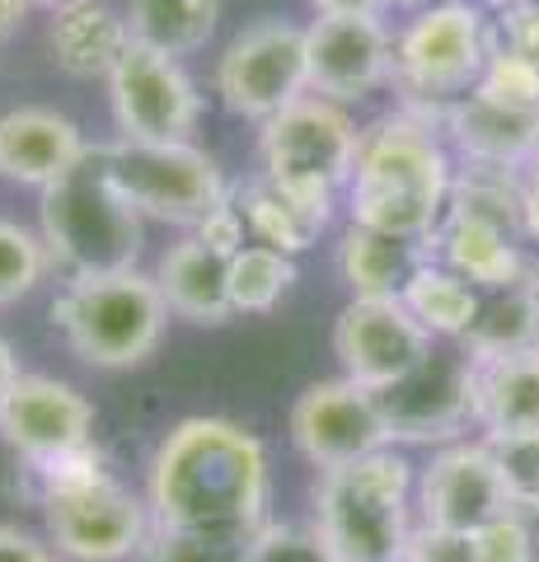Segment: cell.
I'll return each mask as SVG.
<instances>
[{
  "label": "cell",
  "instance_id": "cell-1",
  "mask_svg": "<svg viewBox=\"0 0 539 562\" xmlns=\"http://www.w3.org/2000/svg\"><path fill=\"white\" fill-rule=\"evenodd\" d=\"M268 487V450L254 431L225 417H188L155 450L146 506L155 530L258 539Z\"/></svg>",
  "mask_w": 539,
  "mask_h": 562
},
{
  "label": "cell",
  "instance_id": "cell-2",
  "mask_svg": "<svg viewBox=\"0 0 539 562\" xmlns=\"http://www.w3.org/2000/svg\"><path fill=\"white\" fill-rule=\"evenodd\" d=\"M456 165L423 113H394L361 132L357 173L347 183L352 225L385 231L398 239H431L446 221Z\"/></svg>",
  "mask_w": 539,
  "mask_h": 562
},
{
  "label": "cell",
  "instance_id": "cell-3",
  "mask_svg": "<svg viewBox=\"0 0 539 562\" xmlns=\"http://www.w3.org/2000/svg\"><path fill=\"white\" fill-rule=\"evenodd\" d=\"M38 235L47 244L52 262H61L71 277L136 268V254H142V211L117 188L109 146H90L57 183L43 188Z\"/></svg>",
  "mask_w": 539,
  "mask_h": 562
},
{
  "label": "cell",
  "instance_id": "cell-4",
  "mask_svg": "<svg viewBox=\"0 0 539 562\" xmlns=\"http://www.w3.org/2000/svg\"><path fill=\"white\" fill-rule=\"evenodd\" d=\"M413 464L398 450H375L343 469H324L315 487V530L338 562H404L413 525Z\"/></svg>",
  "mask_w": 539,
  "mask_h": 562
},
{
  "label": "cell",
  "instance_id": "cell-5",
  "mask_svg": "<svg viewBox=\"0 0 539 562\" xmlns=\"http://www.w3.org/2000/svg\"><path fill=\"white\" fill-rule=\"evenodd\" d=\"M52 324L61 328L66 347L85 366L99 371H127L142 366L165 338L169 305L155 277L127 272H90L71 277L52 301Z\"/></svg>",
  "mask_w": 539,
  "mask_h": 562
},
{
  "label": "cell",
  "instance_id": "cell-6",
  "mask_svg": "<svg viewBox=\"0 0 539 562\" xmlns=\"http://www.w3.org/2000/svg\"><path fill=\"white\" fill-rule=\"evenodd\" d=\"M489 52L493 38L479 5H469V0L427 5L394 38V85L408 94L413 113L437 117L479 85Z\"/></svg>",
  "mask_w": 539,
  "mask_h": 562
},
{
  "label": "cell",
  "instance_id": "cell-7",
  "mask_svg": "<svg viewBox=\"0 0 539 562\" xmlns=\"http://www.w3.org/2000/svg\"><path fill=\"white\" fill-rule=\"evenodd\" d=\"M357 146H361L357 122L347 117L343 103L319 99V94L287 103L258 132L263 173L287 188H305V192H338L352 183Z\"/></svg>",
  "mask_w": 539,
  "mask_h": 562
},
{
  "label": "cell",
  "instance_id": "cell-8",
  "mask_svg": "<svg viewBox=\"0 0 539 562\" xmlns=\"http://www.w3.org/2000/svg\"><path fill=\"white\" fill-rule=\"evenodd\" d=\"M474 380H479V361L464 351V342H431L427 357L404 380H394L390 390L375 394L390 427V446L460 441L464 427L474 422Z\"/></svg>",
  "mask_w": 539,
  "mask_h": 562
},
{
  "label": "cell",
  "instance_id": "cell-9",
  "mask_svg": "<svg viewBox=\"0 0 539 562\" xmlns=\"http://www.w3.org/2000/svg\"><path fill=\"white\" fill-rule=\"evenodd\" d=\"M216 94L235 117L268 122L287 103L310 94L305 29L287 20H258L239 29L216 61Z\"/></svg>",
  "mask_w": 539,
  "mask_h": 562
},
{
  "label": "cell",
  "instance_id": "cell-10",
  "mask_svg": "<svg viewBox=\"0 0 539 562\" xmlns=\"http://www.w3.org/2000/svg\"><path fill=\"white\" fill-rule=\"evenodd\" d=\"M113 150V179L127 192V202L150 221L165 225H193L212 206H221L231 192L221 183V169L212 155H202L193 140L183 146H142V140H109Z\"/></svg>",
  "mask_w": 539,
  "mask_h": 562
},
{
  "label": "cell",
  "instance_id": "cell-11",
  "mask_svg": "<svg viewBox=\"0 0 539 562\" xmlns=\"http://www.w3.org/2000/svg\"><path fill=\"white\" fill-rule=\"evenodd\" d=\"M109 103L123 140L142 146H183L202 117V94L179 57H165L136 38L109 76Z\"/></svg>",
  "mask_w": 539,
  "mask_h": 562
},
{
  "label": "cell",
  "instance_id": "cell-12",
  "mask_svg": "<svg viewBox=\"0 0 539 562\" xmlns=\"http://www.w3.org/2000/svg\"><path fill=\"white\" fill-rule=\"evenodd\" d=\"M43 516L57 553L71 562H123L132 553H146L155 530L150 506L132 497L113 473L85 487L43 492Z\"/></svg>",
  "mask_w": 539,
  "mask_h": 562
},
{
  "label": "cell",
  "instance_id": "cell-13",
  "mask_svg": "<svg viewBox=\"0 0 539 562\" xmlns=\"http://www.w3.org/2000/svg\"><path fill=\"white\" fill-rule=\"evenodd\" d=\"M431 342L437 338L413 319L398 295H380V301L375 295H352L334 324V351L343 375L371 394L404 380L427 357Z\"/></svg>",
  "mask_w": 539,
  "mask_h": 562
},
{
  "label": "cell",
  "instance_id": "cell-14",
  "mask_svg": "<svg viewBox=\"0 0 539 562\" xmlns=\"http://www.w3.org/2000/svg\"><path fill=\"white\" fill-rule=\"evenodd\" d=\"M291 446L319 473L385 450L390 427H385V413H380V398L347 375L310 384L291 408Z\"/></svg>",
  "mask_w": 539,
  "mask_h": 562
},
{
  "label": "cell",
  "instance_id": "cell-15",
  "mask_svg": "<svg viewBox=\"0 0 539 562\" xmlns=\"http://www.w3.org/2000/svg\"><path fill=\"white\" fill-rule=\"evenodd\" d=\"M417 506H423V525L450 535H474L516 512L489 441H450L431 454L417 479Z\"/></svg>",
  "mask_w": 539,
  "mask_h": 562
},
{
  "label": "cell",
  "instance_id": "cell-16",
  "mask_svg": "<svg viewBox=\"0 0 539 562\" xmlns=\"http://www.w3.org/2000/svg\"><path fill=\"white\" fill-rule=\"evenodd\" d=\"M310 94L361 103L394 80V38L380 14H319L305 29Z\"/></svg>",
  "mask_w": 539,
  "mask_h": 562
},
{
  "label": "cell",
  "instance_id": "cell-17",
  "mask_svg": "<svg viewBox=\"0 0 539 562\" xmlns=\"http://www.w3.org/2000/svg\"><path fill=\"white\" fill-rule=\"evenodd\" d=\"M0 441L29 469L94 441V403L76 384L52 375H20L0 403Z\"/></svg>",
  "mask_w": 539,
  "mask_h": 562
},
{
  "label": "cell",
  "instance_id": "cell-18",
  "mask_svg": "<svg viewBox=\"0 0 539 562\" xmlns=\"http://www.w3.org/2000/svg\"><path fill=\"white\" fill-rule=\"evenodd\" d=\"M431 122L450 132L456 150L469 165H497L526 173V165L539 155V109H512V103H497L479 90L456 99Z\"/></svg>",
  "mask_w": 539,
  "mask_h": 562
},
{
  "label": "cell",
  "instance_id": "cell-19",
  "mask_svg": "<svg viewBox=\"0 0 539 562\" xmlns=\"http://www.w3.org/2000/svg\"><path fill=\"white\" fill-rule=\"evenodd\" d=\"M90 150V140L80 127L57 109H10L0 117V179L24 183V188H47L71 169L80 155Z\"/></svg>",
  "mask_w": 539,
  "mask_h": 562
},
{
  "label": "cell",
  "instance_id": "cell-20",
  "mask_svg": "<svg viewBox=\"0 0 539 562\" xmlns=\"http://www.w3.org/2000/svg\"><path fill=\"white\" fill-rule=\"evenodd\" d=\"M516 239H526V235H516L489 216H474V211H456V206L446 211V221L437 225V235H431L437 262H446V268L464 277L474 291H497L530 268V258Z\"/></svg>",
  "mask_w": 539,
  "mask_h": 562
},
{
  "label": "cell",
  "instance_id": "cell-21",
  "mask_svg": "<svg viewBox=\"0 0 539 562\" xmlns=\"http://www.w3.org/2000/svg\"><path fill=\"white\" fill-rule=\"evenodd\" d=\"M47 47L66 76L109 80L117 57L132 47L127 14H117L109 0H61L47 20Z\"/></svg>",
  "mask_w": 539,
  "mask_h": 562
},
{
  "label": "cell",
  "instance_id": "cell-22",
  "mask_svg": "<svg viewBox=\"0 0 539 562\" xmlns=\"http://www.w3.org/2000/svg\"><path fill=\"white\" fill-rule=\"evenodd\" d=\"M235 206L245 211V225L258 244H272L282 254H305L324 235L328 216H334V192L287 188L268 179V173H258V179L239 188Z\"/></svg>",
  "mask_w": 539,
  "mask_h": 562
},
{
  "label": "cell",
  "instance_id": "cell-23",
  "mask_svg": "<svg viewBox=\"0 0 539 562\" xmlns=\"http://www.w3.org/2000/svg\"><path fill=\"white\" fill-rule=\"evenodd\" d=\"M231 258L206 249L198 235L169 244L160 268H155V286H160L169 314L188 324H225L235 314L231 305Z\"/></svg>",
  "mask_w": 539,
  "mask_h": 562
},
{
  "label": "cell",
  "instance_id": "cell-24",
  "mask_svg": "<svg viewBox=\"0 0 539 562\" xmlns=\"http://www.w3.org/2000/svg\"><path fill=\"white\" fill-rule=\"evenodd\" d=\"M474 422L483 427V441L539 436V351L479 361Z\"/></svg>",
  "mask_w": 539,
  "mask_h": 562
},
{
  "label": "cell",
  "instance_id": "cell-25",
  "mask_svg": "<svg viewBox=\"0 0 539 562\" xmlns=\"http://www.w3.org/2000/svg\"><path fill=\"white\" fill-rule=\"evenodd\" d=\"M464 351L474 361L539 351V268L535 262L516 281H507V286L479 291V314H474V328L464 333Z\"/></svg>",
  "mask_w": 539,
  "mask_h": 562
},
{
  "label": "cell",
  "instance_id": "cell-26",
  "mask_svg": "<svg viewBox=\"0 0 539 562\" xmlns=\"http://www.w3.org/2000/svg\"><path fill=\"white\" fill-rule=\"evenodd\" d=\"M431 249H423V239H398L385 231H367L352 225L338 244V277L347 281L352 295H404L408 277L423 268Z\"/></svg>",
  "mask_w": 539,
  "mask_h": 562
},
{
  "label": "cell",
  "instance_id": "cell-27",
  "mask_svg": "<svg viewBox=\"0 0 539 562\" xmlns=\"http://www.w3.org/2000/svg\"><path fill=\"white\" fill-rule=\"evenodd\" d=\"M123 14L136 43L165 52V57H193L212 43L221 0H127Z\"/></svg>",
  "mask_w": 539,
  "mask_h": 562
},
{
  "label": "cell",
  "instance_id": "cell-28",
  "mask_svg": "<svg viewBox=\"0 0 539 562\" xmlns=\"http://www.w3.org/2000/svg\"><path fill=\"white\" fill-rule=\"evenodd\" d=\"M398 301H404L413 319L441 342H464V333L474 328V314H479V291L437 258H427L423 268L408 277V286Z\"/></svg>",
  "mask_w": 539,
  "mask_h": 562
},
{
  "label": "cell",
  "instance_id": "cell-29",
  "mask_svg": "<svg viewBox=\"0 0 539 562\" xmlns=\"http://www.w3.org/2000/svg\"><path fill=\"white\" fill-rule=\"evenodd\" d=\"M225 281H231L235 314H268L291 291L295 262H291V254L272 249V244H245V249L231 258V277Z\"/></svg>",
  "mask_w": 539,
  "mask_h": 562
},
{
  "label": "cell",
  "instance_id": "cell-30",
  "mask_svg": "<svg viewBox=\"0 0 539 562\" xmlns=\"http://www.w3.org/2000/svg\"><path fill=\"white\" fill-rule=\"evenodd\" d=\"M47 268H52V254H47L43 235H33L20 221L0 216V310L20 305L47 277Z\"/></svg>",
  "mask_w": 539,
  "mask_h": 562
},
{
  "label": "cell",
  "instance_id": "cell-31",
  "mask_svg": "<svg viewBox=\"0 0 539 562\" xmlns=\"http://www.w3.org/2000/svg\"><path fill=\"white\" fill-rule=\"evenodd\" d=\"M474 90L497 103H512V109H539V61L516 47L493 43L489 66H483Z\"/></svg>",
  "mask_w": 539,
  "mask_h": 562
},
{
  "label": "cell",
  "instance_id": "cell-32",
  "mask_svg": "<svg viewBox=\"0 0 539 562\" xmlns=\"http://www.w3.org/2000/svg\"><path fill=\"white\" fill-rule=\"evenodd\" d=\"M489 446L512 506L526 516H539V436H507V441H489Z\"/></svg>",
  "mask_w": 539,
  "mask_h": 562
},
{
  "label": "cell",
  "instance_id": "cell-33",
  "mask_svg": "<svg viewBox=\"0 0 539 562\" xmlns=\"http://www.w3.org/2000/svg\"><path fill=\"white\" fill-rule=\"evenodd\" d=\"M254 539H206V535H173L150 530L146 562H249Z\"/></svg>",
  "mask_w": 539,
  "mask_h": 562
},
{
  "label": "cell",
  "instance_id": "cell-34",
  "mask_svg": "<svg viewBox=\"0 0 539 562\" xmlns=\"http://www.w3.org/2000/svg\"><path fill=\"white\" fill-rule=\"evenodd\" d=\"M474 543V562H535V530H530V516L526 512H507L497 516L493 525L469 535Z\"/></svg>",
  "mask_w": 539,
  "mask_h": 562
},
{
  "label": "cell",
  "instance_id": "cell-35",
  "mask_svg": "<svg viewBox=\"0 0 539 562\" xmlns=\"http://www.w3.org/2000/svg\"><path fill=\"white\" fill-rule=\"evenodd\" d=\"M249 562H338L334 549L319 539V530H301V525H263L249 543Z\"/></svg>",
  "mask_w": 539,
  "mask_h": 562
},
{
  "label": "cell",
  "instance_id": "cell-36",
  "mask_svg": "<svg viewBox=\"0 0 539 562\" xmlns=\"http://www.w3.org/2000/svg\"><path fill=\"white\" fill-rule=\"evenodd\" d=\"M193 235L206 244V249H216L221 258H235L239 249H245V235H249V225H245V211H239L231 198H225L221 206H212L206 216L193 225Z\"/></svg>",
  "mask_w": 539,
  "mask_h": 562
},
{
  "label": "cell",
  "instance_id": "cell-37",
  "mask_svg": "<svg viewBox=\"0 0 539 562\" xmlns=\"http://www.w3.org/2000/svg\"><path fill=\"white\" fill-rule=\"evenodd\" d=\"M404 562H474V543H469V535H450V530L423 525V530H413Z\"/></svg>",
  "mask_w": 539,
  "mask_h": 562
},
{
  "label": "cell",
  "instance_id": "cell-38",
  "mask_svg": "<svg viewBox=\"0 0 539 562\" xmlns=\"http://www.w3.org/2000/svg\"><path fill=\"white\" fill-rule=\"evenodd\" d=\"M497 43L539 61V5H516L507 14H497Z\"/></svg>",
  "mask_w": 539,
  "mask_h": 562
},
{
  "label": "cell",
  "instance_id": "cell-39",
  "mask_svg": "<svg viewBox=\"0 0 539 562\" xmlns=\"http://www.w3.org/2000/svg\"><path fill=\"white\" fill-rule=\"evenodd\" d=\"M0 562H57V553L43 539L14 530V525H0Z\"/></svg>",
  "mask_w": 539,
  "mask_h": 562
},
{
  "label": "cell",
  "instance_id": "cell-40",
  "mask_svg": "<svg viewBox=\"0 0 539 562\" xmlns=\"http://www.w3.org/2000/svg\"><path fill=\"white\" fill-rule=\"evenodd\" d=\"M520 231L530 244H539V155L520 173Z\"/></svg>",
  "mask_w": 539,
  "mask_h": 562
},
{
  "label": "cell",
  "instance_id": "cell-41",
  "mask_svg": "<svg viewBox=\"0 0 539 562\" xmlns=\"http://www.w3.org/2000/svg\"><path fill=\"white\" fill-rule=\"evenodd\" d=\"M394 0H310L315 14H385Z\"/></svg>",
  "mask_w": 539,
  "mask_h": 562
},
{
  "label": "cell",
  "instance_id": "cell-42",
  "mask_svg": "<svg viewBox=\"0 0 539 562\" xmlns=\"http://www.w3.org/2000/svg\"><path fill=\"white\" fill-rule=\"evenodd\" d=\"M24 14H29V0H0V47L24 29Z\"/></svg>",
  "mask_w": 539,
  "mask_h": 562
},
{
  "label": "cell",
  "instance_id": "cell-43",
  "mask_svg": "<svg viewBox=\"0 0 539 562\" xmlns=\"http://www.w3.org/2000/svg\"><path fill=\"white\" fill-rule=\"evenodd\" d=\"M14 380H20V361H14V347L0 338V403H5V394L14 390Z\"/></svg>",
  "mask_w": 539,
  "mask_h": 562
},
{
  "label": "cell",
  "instance_id": "cell-44",
  "mask_svg": "<svg viewBox=\"0 0 539 562\" xmlns=\"http://www.w3.org/2000/svg\"><path fill=\"white\" fill-rule=\"evenodd\" d=\"M489 5H493L497 14H507V10H516V5H539V0H489Z\"/></svg>",
  "mask_w": 539,
  "mask_h": 562
},
{
  "label": "cell",
  "instance_id": "cell-45",
  "mask_svg": "<svg viewBox=\"0 0 539 562\" xmlns=\"http://www.w3.org/2000/svg\"><path fill=\"white\" fill-rule=\"evenodd\" d=\"M394 5H404V10H427V5H446V0H394Z\"/></svg>",
  "mask_w": 539,
  "mask_h": 562
},
{
  "label": "cell",
  "instance_id": "cell-46",
  "mask_svg": "<svg viewBox=\"0 0 539 562\" xmlns=\"http://www.w3.org/2000/svg\"><path fill=\"white\" fill-rule=\"evenodd\" d=\"M29 5H47V10H57V5H61V0H29Z\"/></svg>",
  "mask_w": 539,
  "mask_h": 562
},
{
  "label": "cell",
  "instance_id": "cell-47",
  "mask_svg": "<svg viewBox=\"0 0 539 562\" xmlns=\"http://www.w3.org/2000/svg\"><path fill=\"white\" fill-rule=\"evenodd\" d=\"M535 562H539V558H535Z\"/></svg>",
  "mask_w": 539,
  "mask_h": 562
}]
</instances>
